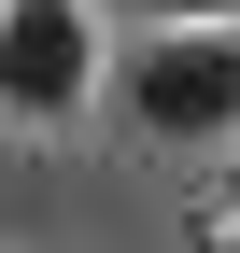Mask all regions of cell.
<instances>
[{"instance_id": "6da1fadb", "label": "cell", "mask_w": 240, "mask_h": 253, "mask_svg": "<svg viewBox=\"0 0 240 253\" xmlns=\"http://www.w3.org/2000/svg\"><path fill=\"white\" fill-rule=\"evenodd\" d=\"M113 99H127L141 141H226L240 126V14H156L127 42V71H113Z\"/></svg>"}, {"instance_id": "7a4b0ae2", "label": "cell", "mask_w": 240, "mask_h": 253, "mask_svg": "<svg viewBox=\"0 0 240 253\" xmlns=\"http://www.w3.org/2000/svg\"><path fill=\"white\" fill-rule=\"evenodd\" d=\"M99 99V14L85 0H0V126H71Z\"/></svg>"}, {"instance_id": "3957f363", "label": "cell", "mask_w": 240, "mask_h": 253, "mask_svg": "<svg viewBox=\"0 0 240 253\" xmlns=\"http://www.w3.org/2000/svg\"><path fill=\"white\" fill-rule=\"evenodd\" d=\"M127 14H141V28H156V14H240V0H127Z\"/></svg>"}, {"instance_id": "277c9868", "label": "cell", "mask_w": 240, "mask_h": 253, "mask_svg": "<svg viewBox=\"0 0 240 253\" xmlns=\"http://www.w3.org/2000/svg\"><path fill=\"white\" fill-rule=\"evenodd\" d=\"M226 141H240V126H226Z\"/></svg>"}, {"instance_id": "5b68a950", "label": "cell", "mask_w": 240, "mask_h": 253, "mask_svg": "<svg viewBox=\"0 0 240 253\" xmlns=\"http://www.w3.org/2000/svg\"><path fill=\"white\" fill-rule=\"evenodd\" d=\"M226 239H240V225H226Z\"/></svg>"}]
</instances>
